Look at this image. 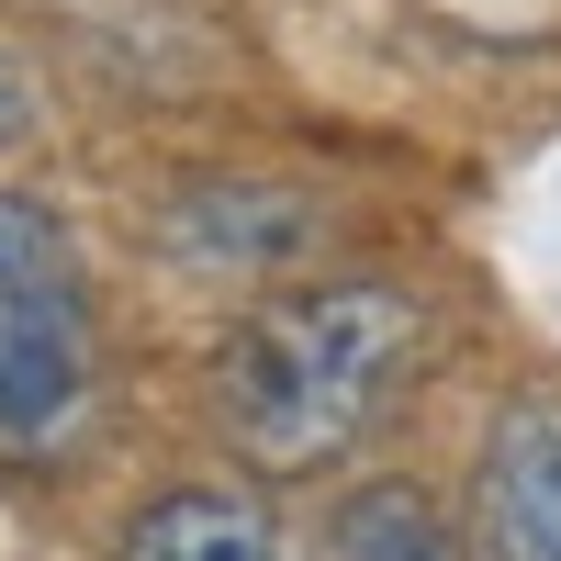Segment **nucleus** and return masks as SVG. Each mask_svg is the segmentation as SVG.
<instances>
[{
  "label": "nucleus",
  "instance_id": "1",
  "mask_svg": "<svg viewBox=\"0 0 561 561\" xmlns=\"http://www.w3.org/2000/svg\"><path fill=\"white\" fill-rule=\"evenodd\" d=\"M415 337H427V314H415L404 280H314V293H280L214 359V427L237 438L248 472L304 483V472H325V460H348L370 438V415L393 404Z\"/></svg>",
  "mask_w": 561,
  "mask_h": 561
},
{
  "label": "nucleus",
  "instance_id": "2",
  "mask_svg": "<svg viewBox=\"0 0 561 561\" xmlns=\"http://www.w3.org/2000/svg\"><path fill=\"white\" fill-rule=\"evenodd\" d=\"M90 415V280L68 225L0 192V460H57Z\"/></svg>",
  "mask_w": 561,
  "mask_h": 561
},
{
  "label": "nucleus",
  "instance_id": "3",
  "mask_svg": "<svg viewBox=\"0 0 561 561\" xmlns=\"http://www.w3.org/2000/svg\"><path fill=\"white\" fill-rule=\"evenodd\" d=\"M483 561H561V404H505L472 460Z\"/></svg>",
  "mask_w": 561,
  "mask_h": 561
},
{
  "label": "nucleus",
  "instance_id": "4",
  "mask_svg": "<svg viewBox=\"0 0 561 561\" xmlns=\"http://www.w3.org/2000/svg\"><path fill=\"white\" fill-rule=\"evenodd\" d=\"M124 561H293L259 494H158L124 528Z\"/></svg>",
  "mask_w": 561,
  "mask_h": 561
},
{
  "label": "nucleus",
  "instance_id": "5",
  "mask_svg": "<svg viewBox=\"0 0 561 561\" xmlns=\"http://www.w3.org/2000/svg\"><path fill=\"white\" fill-rule=\"evenodd\" d=\"M337 561H460V550H449L438 505L415 483H370V494L337 505Z\"/></svg>",
  "mask_w": 561,
  "mask_h": 561
},
{
  "label": "nucleus",
  "instance_id": "6",
  "mask_svg": "<svg viewBox=\"0 0 561 561\" xmlns=\"http://www.w3.org/2000/svg\"><path fill=\"white\" fill-rule=\"evenodd\" d=\"M23 135H34V90H23L12 57H0V147H23Z\"/></svg>",
  "mask_w": 561,
  "mask_h": 561
}]
</instances>
